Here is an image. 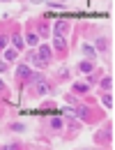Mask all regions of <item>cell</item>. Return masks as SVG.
Returning a JSON list of instances; mask_svg holds the SVG:
<instances>
[{
	"label": "cell",
	"instance_id": "cell-1",
	"mask_svg": "<svg viewBox=\"0 0 115 150\" xmlns=\"http://www.w3.org/2000/svg\"><path fill=\"white\" fill-rule=\"evenodd\" d=\"M69 33V21H55V28H53V35H67Z\"/></svg>",
	"mask_w": 115,
	"mask_h": 150
},
{
	"label": "cell",
	"instance_id": "cell-2",
	"mask_svg": "<svg viewBox=\"0 0 115 150\" xmlns=\"http://www.w3.org/2000/svg\"><path fill=\"white\" fill-rule=\"evenodd\" d=\"M39 58L48 65V62H51V58H53V49H51V46H46V44H41V46H39Z\"/></svg>",
	"mask_w": 115,
	"mask_h": 150
},
{
	"label": "cell",
	"instance_id": "cell-3",
	"mask_svg": "<svg viewBox=\"0 0 115 150\" xmlns=\"http://www.w3.org/2000/svg\"><path fill=\"white\" fill-rule=\"evenodd\" d=\"M51 90H53V88H51V83H48L46 79L39 81V83H35V93H37V95H48Z\"/></svg>",
	"mask_w": 115,
	"mask_h": 150
},
{
	"label": "cell",
	"instance_id": "cell-4",
	"mask_svg": "<svg viewBox=\"0 0 115 150\" xmlns=\"http://www.w3.org/2000/svg\"><path fill=\"white\" fill-rule=\"evenodd\" d=\"M78 69H81L83 74H90V72L95 69V60H88V58L81 60V62H78Z\"/></svg>",
	"mask_w": 115,
	"mask_h": 150
},
{
	"label": "cell",
	"instance_id": "cell-5",
	"mask_svg": "<svg viewBox=\"0 0 115 150\" xmlns=\"http://www.w3.org/2000/svg\"><path fill=\"white\" fill-rule=\"evenodd\" d=\"M53 49H55V51H65V49H67V42H65L62 35H53Z\"/></svg>",
	"mask_w": 115,
	"mask_h": 150
},
{
	"label": "cell",
	"instance_id": "cell-6",
	"mask_svg": "<svg viewBox=\"0 0 115 150\" xmlns=\"http://www.w3.org/2000/svg\"><path fill=\"white\" fill-rule=\"evenodd\" d=\"M81 51H83V56L88 58V60H95V58H97L95 46H90V44H83V46H81Z\"/></svg>",
	"mask_w": 115,
	"mask_h": 150
},
{
	"label": "cell",
	"instance_id": "cell-7",
	"mask_svg": "<svg viewBox=\"0 0 115 150\" xmlns=\"http://www.w3.org/2000/svg\"><path fill=\"white\" fill-rule=\"evenodd\" d=\"M30 74H32V72H30V67H28V65H19V67H16V76L23 79V81H25V79H30Z\"/></svg>",
	"mask_w": 115,
	"mask_h": 150
},
{
	"label": "cell",
	"instance_id": "cell-8",
	"mask_svg": "<svg viewBox=\"0 0 115 150\" xmlns=\"http://www.w3.org/2000/svg\"><path fill=\"white\" fill-rule=\"evenodd\" d=\"M69 113H74L76 118H81V120H85L88 118V106H78V109H67Z\"/></svg>",
	"mask_w": 115,
	"mask_h": 150
},
{
	"label": "cell",
	"instance_id": "cell-9",
	"mask_svg": "<svg viewBox=\"0 0 115 150\" xmlns=\"http://www.w3.org/2000/svg\"><path fill=\"white\" fill-rule=\"evenodd\" d=\"M2 58H5V62H14V60L19 58V51H16V49H7V51L2 53Z\"/></svg>",
	"mask_w": 115,
	"mask_h": 150
},
{
	"label": "cell",
	"instance_id": "cell-10",
	"mask_svg": "<svg viewBox=\"0 0 115 150\" xmlns=\"http://www.w3.org/2000/svg\"><path fill=\"white\" fill-rule=\"evenodd\" d=\"M97 49H99L101 53H106V51H108V39L106 37H97Z\"/></svg>",
	"mask_w": 115,
	"mask_h": 150
},
{
	"label": "cell",
	"instance_id": "cell-11",
	"mask_svg": "<svg viewBox=\"0 0 115 150\" xmlns=\"http://www.w3.org/2000/svg\"><path fill=\"white\" fill-rule=\"evenodd\" d=\"M101 90H113V79L111 76H104L101 79Z\"/></svg>",
	"mask_w": 115,
	"mask_h": 150
},
{
	"label": "cell",
	"instance_id": "cell-12",
	"mask_svg": "<svg viewBox=\"0 0 115 150\" xmlns=\"http://www.w3.org/2000/svg\"><path fill=\"white\" fill-rule=\"evenodd\" d=\"M25 42H28L30 46H37V44H39V37H37V33H28V35H25Z\"/></svg>",
	"mask_w": 115,
	"mask_h": 150
},
{
	"label": "cell",
	"instance_id": "cell-13",
	"mask_svg": "<svg viewBox=\"0 0 115 150\" xmlns=\"http://www.w3.org/2000/svg\"><path fill=\"white\" fill-rule=\"evenodd\" d=\"M72 90H74V93H88V90H90V86H88V83H74V86H72Z\"/></svg>",
	"mask_w": 115,
	"mask_h": 150
},
{
	"label": "cell",
	"instance_id": "cell-14",
	"mask_svg": "<svg viewBox=\"0 0 115 150\" xmlns=\"http://www.w3.org/2000/svg\"><path fill=\"white\" fill-rule=\"evenodd\" d=\"M101 102H104V106H108V109H113V95L104 93V95H101Z\"/></svg>",
	"mask_w": 115,
	"mask_h": 150
},
{
	"label": "cell",
	"instance_id": "cell-15",
	"mask_svg": "<svg viewBox=\"0 0 115 150\" xmlns=\"http://www.w3.org/2000/svg\"><path fill=\"white\" fill-rule=\"evenodd\" d=\"M12 42H14V49H16V51H21V49H23V39H21V35H14V37H12Z\"/></svg>",
	"mask_w": 115,
	"mask_h": 150
},
{
	"label": "cell",
	"instance_id": "cell-16",
	"mask_svg": "<svg viewBox=\"0 0 115 150\" xmlns=\"http://www.w3.org/2000/svg\"><path fill=\"white\" fill-rule=\"evenodd\" d=\"M62 125H65L62 118H51V127H53V129H62Z\"/></svg>",
	"mask_w": 115,
	"mask_h": 150
},
{
	"label": "cell",
	"instance_id": "cell-17",
	"mask_svg": "<svg viewBox=\"0 0 115 150\" xmlns=\"http://www.w3.org/2000/svg\"><path fill=\"white\" fill-rule=\"evenodd\" d=\"M9 129H14V132H23V129H25V125H23V122H12V125H9Z\"/></svg>",
	"mask_w": 115,
	"mask_h": 150
},
{
	"label": "cell",
	"instance_id": "cell-18",
	"mask_svg": "<svg viewBox=\"0 0 115 150\" xmlns=\"http://www.w3.org/2000/svg\"><path fill=\"white\" fill-rule=\"evenodd\" d=\"M39 33H41V35H48V25H46L44 21H41V25H39Z\"/></svg>",
	"mask_w": 115,
	"mask_h": 150
},
{
	"label": "cell",
	"instance_id": "cell-19",
	"mask_svg": "<svg viewBox=\"0 0 115 150\" xmlns=\"http://www.w3.org/2000/svg\"><path fill=\"white\" fill-rule=\"evenodd\" d=\"M5 46H7V37H5V35H0V49H5Z\"/></svg>",
	"mask_w": 115,
	"mask_h": 150
},
{
	"label": "cell",
	"instance_id": "cell-20",
	"mask_svg": "<svg viewBox=\"0 0 115 150\" xmlns=\"http://www.w3.org/2000/svg\"><path fill=\"white\" fill-rule=\"evenodd\" d=\"M0 72H7V62L5 60H0Z\"/></svg>",
	"mask_w": 115,
	"mask_h": 150
},
{
	"label": "cell",
	"instance_id": "cell-21",
	"mask_svg": "<svg viewBox=\"0 0 115 150\" xmlns=\"http://www.w3.org/2000/svg\"><path fill=\"white\" fill-rule=\"evenodd\" d=\"M0 93H5V83L2 81H0Z\"/></svg>",
	"mask_w": 115,
	"mask_h": 150
},
{
	"label": "cell",
	"instance_id": "cell-22",
	"mask_svg": "<svg viewBox=\"0 0 115 150\" xmlns=\"http://www.w3.org/2000/svg\"><path fill=\"white\" fill-rule=\"evenodd\" d=\"M60 2H65V0H60Z\"/></svg>",
	"mask_w": 115,
	"mask_h": 150
},
{
	"label": "cell",
	"instance_id": "cell-23",
	"mask_svg": "<svg viewBox=\"0 0 115 150\" xmlns=\"http://www.w3.org/2000/svg\"><path fill=\"white\" fill-rule=\"evenodd\" d=\"M2 2H5V0H2Z\"/></svg>",
	"mask_w": 115,
	"mask_h": 150
}]
</instances>
